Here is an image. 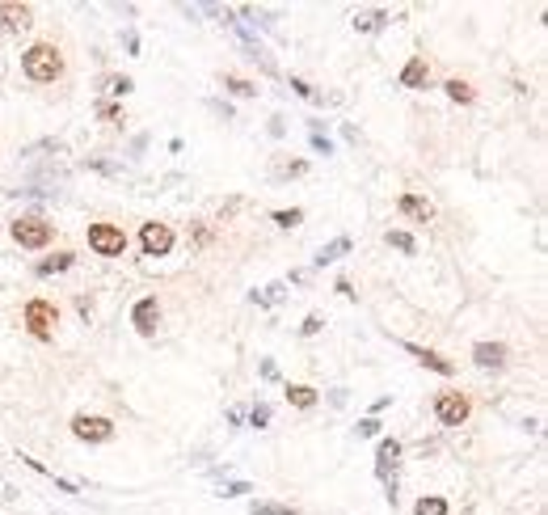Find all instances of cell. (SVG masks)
<instances>
[{
  "label": "cell",
  "instance_id": "39",
  "mask_svg": "<svg viewBox=\"0 0 548 515\" xmlns=\"http://www.w3.org/2000/svg\"><path fill=\"white\" fill-rule=\"evenodd\" d=\"M342 140H350V144H359V127H350V123H346V127H342Z\"/></svg>",
  "mask_w": 548,
  "mask_h": 515
},
{
  "label": "cell",
  "instance_id": "25",
  "mask_svg": "<svg viewBox=\"0 0 548 515\" xmlns=\"http://www.w3.org/2000/svg\"><path fill=\"white\" fill-rule=\"evenodd\" d=\"M443 89H447V97H452V101H472V97H477L468 81H447Z\"/></svg>",
  "mask_w": 548,
  "mask_h": 515
},
{
  "label": "cell",
  "instance_id": "14",
  "mask_svg": "<svg viewBox=\"0 0 548 515\" xmlns=\"http://www.w3.org/2000/svg\"><path fill=\"white\" fill-rule=\"evenodd\" d=\"M388 22H393L388 9H359V13H354V30H359V34H379Z\"/></svg>",
  "mask_w": 548,
  "mask_h": 515
},
{
  "label": "cell",
  "instance_id": "36",
  "mask_svg": "<svg viewBox=\"0 0 548 515\" xmlns=\"http://www.w3.org/2000/svg\"><path fill=\"white\" fill-rule=\"evenodd\" d=\"M262 380H279V368H274L270 359H262Z\"/></svg>",
  "mask_w": 548,
  "mask_h": 515
},
{
  "label": "cell",
  "instance_id": "34",
  "mask_svg": "<svg viewBox=\"0 0 548 515\" xmlns=\"http://www.w3.org/2000/svg\"><path fill=\"white\" fill-rule=\"evenodd\" d=\"M89 169H101V174H123V165H114V161H101V157H89Z\"/></svg>",
  "mask_w": 548,
  "mask_h": 515
},
{
  "label": "cell",
  "instance_id": "21",
  "mask_svg": "<svg viewBox=\"0 0 548 515\" xmlns=\"http://www.w3.org/2000/svg\"><path fill=\"white\" fill-rule=\"evenodd\" d=\"M270 174L274 178H300V174H308V161H274Z\"/></svg>",
  "mask_w": 548,
  "mask_h": 515
},
{
  "label": "cell",
  "instance_id": "20",
  "mask_svg": "<svg viewBox=\"0 0 548 515\" xmlns=\"http://www.w3.org/2000/svg\"><path fill=\"white\" fill-rule=\"evenodd\" d=\"M253 515H296V507H283V503H266V498H253L249 503Z\"/></svg>",
  "mask_w": 548,
  "mask_h": 515
},
{
  "label": "cell",
  "instance_id": "28",
  "mask_svg": "<svg viewBox=\"0 0 548 515\" xmlns=\"http://www.w3.org/2000/svg\"><path fill=\"white\" fill-rule=\"evenodd\" d=\"M304 220V212L300 208H291V212H274V224H279V228H296Z\"/></svg>",
  "mask_w": 548,
  "mask_h": 515
},
{
  "label": "cell",
  "instance_id": "10",
  "mask_svg": "<svg viewBox=\"0 0 548 515\" xmlns=\"http://www.w3.org/2000/svg\"><path fill=\"white\" fill-rule=\"evenodd\" d=\"M0 30H9V34L30 30V9L17 5V0H5V5H0Z\"/></svg>",
  "mask_w": 548,
  "mask_h": 515
},
{
  "label": "cell",
  "instance_id": "22",
  "mask_svg": "<svg viewBox=\"0 0 548 515\" xmlns=\"http://www.w3.org/2000/svg\"><path fill=\"white\" fill-rule=\"evenodd\" d=\"M413 515H447V503L438 498V494H430V498H418Z\"/></svg>",
  "mask_w": 548,
  "mask_h": 515
},
{
  "label": "cell",
  "instance_id": "23",
  "mask_svg": "<svg viewBox=\"0 0 548 515\" xmlns=\"http://www.w3.org/2000/svg\"><path fill=\"white\" fill-rule=\"evenodd\" d=\"M388 245L401 249V253H418V241H413L409 233H401V228H388Z\"/></svg>",
  "mask_w": 548,
  "mask_h": 515
},
{
  "label": "cell",
  "instance_id": "35",
  "mask_svg": "<svg viewBox=\"0 0 548 515\" xmlns=\"http://www.w3.org/2000/svg\"><path fill=\"white\" fill-rule=\"evenodd\" d=\"M97 115H101V119H123V110H114L110 101H97Z\"/></svg>",
  "mask_w": 548,
  "mask_h": 515
},
{
  "label": "cell",
  "instance_id": "27",
  "mask_svg": "<svg viewBox=\"0 0 548 515\" xmlns=\"http://www.w3.org/2000/svg\"><path fill=\"white\" fill-rule=\"evenodd\" d=\"M224 89H232L237 97H253V93H257V85H249V81H241V76H224Z\"/></svg>",
  "mask_w": 548,
  "mask_h": 515
},
{
  "label": "cell",
  "instance_id": "8",
  "mask_svg": "<svg viewBox=\"0 0 548 515\" xmlns=\"http://www.w3.org/2000/svg\"><path fill=\"white\" fill-rule=\"evenodd\" d=\"M397 460H401V439H379V448H375V478L379 482L397 478Z\"/></svg>",
  "mask_w": 548,
  "mask_h": 515
},
{
  "label": "cell",
  "instance_id": "6",
  "mask_svg": "<svg viewBox=\"0 0 548 515\" xmlns=\"http://www.w3.org/2000/svg\"><path fill=\"white\" fill-rule=\"evenodd\" d=\"M55 321H60L55 304H46V300H30V304H26V326H30L34 338H51V326H55Z\"/></svg>",
  "mask_w": 548,
  "mask_h": 515
},
{
  "label": "cell",
  "instance_id": "9",
  "mask_svg": "<svg viewBox=\"0 0 548 515\" xmlns=\"http://www.w3.org/2000/svg\"><path fill=\"white\" fill-rule=\"evenodd\" d=\"M131 321H135V330H139L144 338H148V334H156V321H160V304H156V296H144V300L135 304Z\"/></svg>",
  "mask_w": 548,
  "mask_h": 515
},
{
  "label": "cell",
  "instance_id": "29",
  "mask_svg": "<svg viewBox=\"0 0 548 515\" xmlns=\"http://www.w3.org/2000/svg\"><path fill=\"white\" fill-rule=\"evenodd\" d=\"M270 414H274V410H270L266 401H257V405L249 410V423H253V427H266V423H270Z\"/></svg>",
  "mask_w": 548,
  "mask_h": 515
},
{
  "label": "cell",
  "instance_id": "30",
  "mask_svg": "<svg viewBox=\"0 0 548 515\" xmlns=\"http://www.w3.org/2000/svg\"><path fill=\"white\" fill-rule=\"evenodd\" d=\"M237 494H253L249 482H228V486H219V498H237Z\"/></svg>",
  "mask_w": 548,
  "mask_h": 515
},
{
  "label": "cell",
  "instance_id": "24",
  "mask_svg": "<svg viewBox=\"0 0 548 515\" xmlns=\"http://www.w3.org/2000/svg\"><path fill=\"white\" fill-rule=\"evenodd\" d=\"M101 89L114 93V97H127L131 93V76H101Z\"/></svg>",
  "mask_w": 548,
  "mask_h": 515
},
{
  "label": "cell",
  "instance_id": "12",
  "mask_svg": "<svg viewBox=\"0 0 548 515\" xmlns=\"http://www.w3.org/2000/svg\"><path fill=\"white\" fill-rule=\"evenodd\" d=\"M472 359H477L481 368H493V372H498V368H506V346H502V342H477V346H472Z\"/></svg>",
  "mask_w": 548,
  "mask_h": 515
},
{
  "label": "cell",
  "instance_id": "32",
  "mask_svg": "<svg viewBox=\"0 0 548 515\" xmlns=\"http://www.w3.org/2000/svg\"><path fill=\"white\" fill-rule=\"evenodd\" d=\"M325 330V321H320V313H312V317H304V326H300V334L304 338H312V334H320Z\"/></svg>",
  "mask_w": 548,
  "mask_h": 515
},
{
  "label": "cell",
  "instance_id": "19",
  "mask_svg": "<svg viewBox=\"0 0 548 515\" xmlns=\"http://www.w3.org/2000/svg\"><path fill=\"white\" fill-rule=\"evenodd\" d=\"M249 300H253V304H262V308L279 304V300H283V283H270V287H262V292H249Z\"/></svg>",
  "mask_w": 548,
  "mask_h": 515
},
{
  "label": "cell",
  "instance_id": "31",
  "mask_svg": "<svg viewBox=\"0 0 548 515\" xmlns=\"http://www.w3.org/2000/svg\"><path fill=\"white\" fill-rule=\"evenodd\" d=\"M291 89H296V93H300L304 101H320V93H316V89H312L308 81H300V76H291Z\"/></svg>",
  "mask_w": 548,
  "mask_h": 515
},
{
  "label": "cell",
  "instance_id": "16",
  "mask_svg": "<svg viewBox=\"0 0 548 515\" xmlns=\"http://www.w3.org/2000/svg\"><path fill=\"white\" fill-rule=\"evenodd\" d=\"M426 76H430V72H426V60H422V56H413V60L401 68V85H405V89H422Z\"/></svg>",
  "mask_w": 548,
  "mask_h": 515
},
{
  "label": "cell",
  "instance_id": "17",
  "mask_svg": "<svg viewBox=\"0 0 548 515\" xmlns=\"http://www.w3.org/2000/svg\"><path fill=\"white\" fill-rule=\"evenodd\" d=\"M72 262H76V253H68V249H64V253L46 258V262H38V267H34V275H38V279H46V275H60V271H68Z\"/></svg>",
  "mask_w": 548,
  "mask_h": 515
},
{
  "label": "cell",
  "instance_id": "5",
  "mask_svg": "<svg viewBox=\"0 0 548 515\" xmlns=\"http://www.w3.org/2000/svg\"><path fill=\"white\" fill-rule=\"evenodd\" d=\"M72 435L85 439V444H105L110 435H114V423L101 419V414H76L72 419Z\"/></svg>",
  "mask_w": 548,
  "mask_h": 515
},
{
  "label": "cell",
  "instance_id": "3",
  "mask_svg": "<svg viewBox=\"0 0 548 515\" xmlns=\"http://www.w3.org/2000/svg\"><path fill=\"white\" fill-rule=\"evenodd\" d=\"M13 241L22 249H42L51 241V224L42 216H22V220H13Z\"/></svg>",
  "mask_w": 548,
  "mask_h": 515
},
{
  "label": "cell",
  "instance_id": "11",
  "mask_svg": "<svg viewBox=\"0 0 548 515\" xmlns=\"http://www.w3.org/2000/svg\"><path fill=\"white\" fill-rule=\"evenodd\" d=\"M413 359H418V364H426L430 372H438V376H452L456 372V364H452V359H443V355H434V351H426V346H418V342H401Z\"/></svg>",
  "mask_w": 548,
  "mask_h": 515
},
{
  "label": "cell",
  "instance_id": "18",
  "mask_svg": "<svg viewBox=\"0 0 548 515\" xmlns=\"http://www.w3.org/2000/svg\"><path fill=\"white\" fill-rule=\"evenodd\" d=\"M287 401H291L296 410H312V405H316V389H308V385H287Z\"/></svg>",
  "mask_w": 548,
  "mask_h": 515
},
{
  "label": "cell",
  "instance_id": "1",
  "mask_svg": "<svg viewBox=\"0 0 548 515\" xmlns=\"http://www.w3.org/2000/svg\"><path fill=\"white\" fill-rule=\"evenodd\" d=\"M22 68H26L30 81L46 85V81H55V76L64 72V60H60V51H55L51 42H34L26 56H22Z\"/></svg>",
  "mask_w": 548,
  "mask_h": 515
},
{
  "label": "cell",
  "instance_id": "7",
  "mask_svg": "<svg viewBox=\"0 0 548 515\" xmlns=\"http://www.w3.org/2000/svg\"><path fill=\"white\" fill-rule=\"evenodd\" d=\"M139 241H144V253L148 258H164V253H169L173 249V228L169 224H144V233H139Z\"/></svg>",
  "mask_w": 548,
  "mask_h": 515
},
{
  "label": "cell",
  "instance_id": "4",
  "mask_svg": "<svg viewBox=\"0 0 548 515\" xmlns=\"http://www.w3.org/2000/svg\"><path fill=\"white\" fill-rule=\"evenodd\" d=\"M434 419L443 427H460L468 419V397L464 393H438L434 397Z\"/></svg>",
  "mask_w": 548,
  "mask_h": 515
},
{
  "label": "cell",
  "instance_id": "2",
  "mask_svg": "<svg viewBox=\"0 0 548 515\" xmlns=\"http://www.w3.org/2000/svg\"><path fill=\"white\" fill-rule=\"evenodd\" d=\"M89 249H97L101 258H119L127 249V237L119 224H89Z\"/></svg>",
  "mask_w": 548,
  "mask_h": 515
},
{
  "label": "cell",
  "instance_id": "15",
  "mask_svg": "<svg viewBox=\"0 0 548 515\" xmlns=\"http://www.w3.org/2000/svg\"><path fill=\"white\" fill-rule=\"evenodd\" d=\"M342 253H350V237H334V241H329V245H320L316 249V258H312V262L316 267H329V262H338V258Z\"/></svg>",
  "mask_w": 548,
  "mask_h": 515
},
{
  "label": "cell",
  "instance_id": "33",
  "mask_svg": "<svg viewBox=\"0 0 548 515\" xmlns=\"http://www.w3.org/2000/svg\"><path fill=\"white\" fill-rule=\"evenodd\" d=\"M359 435L363 439H375L379 435V419H359Z\"/></svg>",
  "mask_w": 548,
  "mask_h": 515
},
{
  "label": "cell",
  "instance_id": "13",
  "mask_svg": "<svg viewBox=\"0 0 548 515\" xmlns=\"http://www.w3.org/2000/svg\"><path fill=\"white\" fill-rule=\"evenodd\" d=\"M401 216H409V220H418V224H430L434 220V208H430V199H422V194H401Z\"/></svg>",
  "mask_w": 548,
  "mask_h": 515
},
{
  "label": "cell",
  "instance_id": "26",
  "mask_svg": "<svg viewBox=\"0 0 548 515\" xmlns=\"http://www.w3.org/2000/svg\"><path fill=\"white\" fill-rule=\"evenodd\" d=\"M308 144L320 152V157H334V140H329L325 131H308Z\"/></svg>",
  "mask_w": 548,
  "mask_h": 515
},
{
  "label": "cell",
  "instance_id": "37",
  "mask_svg": "<svg viewBox=\"0 0 548 515\" xmlns=\"http://www.w3.org/2000/svg\"><path fill=\"white\" fill-rule=\"evenodd\" d=\"M123 47L131 51V56H135V51H139V38H135V30H127V34H123Z\"/></svg>",
  "mask_w": 548,
  "mask_h": 515
},
{
  "label": "cell",
  "instance_id": "38",
  "mask_svg": "<svg viewBox=\"0 0 548 515\" xmlns=\"http://www.w3.org/2000/svg\"><path fill=\"white\" fill-rule=\"evenodd\" d=\"M228 423H232V427H241V423H245V410H241V405H232V410H228Z\"/></svg>",
  "mask_w": 548,
  "mask_h": 515
}]
</instances>
